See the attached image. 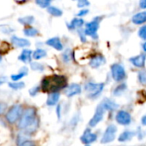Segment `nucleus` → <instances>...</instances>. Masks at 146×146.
<instances>
[{
    "label": "nucleus",
    "mask_w": 146,
    "mask_h": 146,
    "mask_svg": "<svg viewBox=\"0 0 146 146\" xmlns=\"http://www.w3.org/2000/svg\"><path fill=\"white\" fill-rule=\"evenodd\" d=\"M67 80L65 76L53 74L45 77L41 81V90L44 92H58L66 86Z\"/></svg>",
    "instance_id": "nucleus-1"
},
{
    "label": "nucleus",
    "mask_w": 146,
    "mask_h": 146,
    "mask_svg": "<svg viewBox=\"0 0 146 146\" xmlns=\"http://www.w3.org/2000/svg\"><path fill=\"white\" fill-rule=\"evenodd\" d=\"M35 110L34 108H28L22 114V118L18 123V127L25 131V134L28 135L30 133H34L37 127L38 122L35 118Z\"/></svg>",
    "instance_id": "nucleus-2"
},
{
    "label": "nucleus",
    "mask_w": 146,
    "mask_h": 146,
    "mask_svg": "<svg viewBox=\"0 0 146 146\" xmlns=\"http://www.w3.org/2000/svg\"><path fill=\"white\" fill-rule=\"evenodd\" d=\"M100 25V17L95 18L90 22L86 24V27L84 30V33L87 36H90L93 38H97V30L99 29Z\"/></svg>",
    "instance_id": "nucleus-3"
},
{
    "label": "nucleus",
    "mask_w": 146,
    "mask_h": 146,
    "mask_svg": "<svg viewBox=\"0 0 146 146\" xmlns=\"http://www.w3.org/2000/svg\"><path fill=\"white\" fill-rule=\"evenodd\" d=\"M104 88V84L103 83H88L85 85V90L86 92L89 93V97L90 98H96V97H98L102 90Z\"/></svg>",
    "instance_id": "nucleus-4"
},
{
    "label": "nucleus",
    "mask_w": 146,
    "mask_h": 146,
    "mask_svg": "<svg viewBox=\"0 0 146 146\" xmlns=\"http://www.w3.org/2000/svg\"><path fill=\"white\" fill-rule=\"evenodd\" d=\"M111 74L113 79L117 82L123 80L126 77V74L124 67L119 63H114L111 66Z\"/></svg>",
    "instance_id": "nucleus-5"
},
{
    "label": "nucleus",
    "mask_w": 146,
    "mask_h": 146,
    "mask_svg": "<svg viewBox=\"0 0 146 146\" xmlns=\"http://www.w3.org/2000/svg\"><path fill=\"white\" fill-rule=\"evenodd\" d=\"M116 133H117V127L114 125H109L106 128V130L102 135L101 143L102 144H108V143L113 142L115 139Z\"/></svg>",
    "instance_id": "nucleus-6"
},
{
    "label": "nucleus",
    "mask_w": 146,
    "mask_h": 146,
    "mask_svg": "<svg viewBox=\"0 0 146 146\" xmlns=\"http://www.w3.org/2000/svg\"><path fill=\"white\" fill-rule=\"evenodd\" d=\"M22 108L21 105L19 104H16V105H14L12 106L7 112L6 114V120L7 121H9V123H14L15 122L20 115H22Z\"/></svg>",
    "instance_id": "nucleus-7"
},
{
    "label": "nucleus",
    "mask_w": 146,
    "mask_h": 146,
    "mask_svg": "<svg viewBox=\"0 0 146 146\" xmlns=\"http://www.w3.org/2000/svg\"><path fill=\"white\" fill-rule=\"evenodd\" d=\"M104 111H105L104 109L102 107L101 104H99L98 107H97L96 110V112H95L93 117H92V118L90 119V121H89V126L90 127H96L98 123H100V122L102 121L103 116H104V113H105Z\"/></svg>",
    "instance_id": "nucleus-8"
},
{
    "label": "nucleus",
    "mask_w": 146,
    "mask_h": 146,
    "mask_svg": "<svg viewBox=\"0 0 146 146\" xmlns=\"http://www.w3.org/2000/svg\"><path fill=\"white\" fill-rule=\"evenodd\" d=\"M116 121L122 126H128L132 121V116L129 112L126 110H120L115 115Z\"/></svg>",
    "instance_id": "nucleus-9"
},
{
    "label": "nucleus",
    "mask_w": 146,
    "mask_h": 146,
    "mask_svg": "<svg viewBox=\"0 0 146 146\" xmlns=\"http://www.w3.org/2000/svg\"><path fill=\"white\" fill-rule=\"evenodd\" d=\"M97 139V136L96 134L90 132L89 129H86L83 133V134L81 136L80 140L83 144L84 145H89L93 142H95Z\"/></svg>",
    "instance_id": "nucleus-10"
},
{
    "label": "nucleus",
    "mask_w": 146,
    "mask_h": 146,
    "mask_svg": "<svg viewBox=\"0 0 146 146\" xmlns=\"http://www.w3.org/2000/svg\"><path fill=\"white\" fill-rule=\"evenodd\" d=\"M146 61V55L145 54H139L138 56H133L130 58V62L134 67L142 68L145 67Z\"/></svg>",
    "instance_id": "nucleus-11"
},
{
    "label": "nucleus",
    "mask_w": 146,
    "mask_h": 146,
    "mask_svg": "<svg viewBox=\"0 0 146 146\" xmlns=\"http://www.w3.org/2000/svg\"><path fill=\"white\" fill-rule=\"evenodd\" d=\"M81 92H82V88H81L80 85H78V84H71L65 90V94H66L67 97L71 98V97L76 96L77 94H80Z\"/></svg>",
    "instance_id": "nucleus-12"
},
{
    "label": "nucleus",
    "mask_w": 146,
    "mask_h": 146,
    "mask_svg": "<svg viewBox=\"0 0 146 146\" xmlns=\"http://www.w3.org/2000/svg\"><path fill=\"white\" fill-rule=\"evenodd\" d=\"M46 44L52 48H54L55 50H63V44L59 39V38L58 37H54V38H49L46 40Z\"/></svg>",
    "instance_id": "nucleus-13"
},
{
    "label": "nucleus",
    "mask_w": 146,
    "mask_h": 146,
    "mask_svg": "<svg viewBox=\"0 0 146 146\" xmlns=\"http://www.w3.org/2000/svg\"><path fill=\"white\" fill-rule=\"evenodd\" d=\"M103 63H105V58L102 55H97L92 57L89 62V65L93 68H97L100 66H102Z\"/></svg>",
    "instance_id": "nucleus-14"
},
{
    "label": "nucleus",
    "mask_w": 146,
    "mask_h": 146,
    "mask_svg": "<svg viewBox=\"0 0 146 146\" xmlns=\"http://www.w3.org/2000/svg\"><path fill=\"white\" fill-rule=\"evenodd\" d=\"M132 21L136 25H141L146 22V11L139 12L132 18Z\"/></svg>",
    "instance_id": "nucleus-15"
},
{
    "label": "nucleus",
    "mask_w": 146,
    "mask_h": 146,
    "mask_svg": "<svg viewBox=\"0 0 146 146\" xmlns=\"http://www.w3.org/2000/svg\"><path fill=\"white\" fill-rule=\"evenodd\" d=\"M11 42L13 43L14 45L17 47H26L30 45V42L25 38H18L17 36H12L11 37Z\"/></svg>",
    "instance_id": "nucleus-16"
},
{
    "label": "nucleus",
    "mask_w": 146,
    "mask_h": 146,
    "mask_svg": "<svg viewBox=\"0 0 146 146\" xmlns=\"http://www.w3.org/2000/svg\"><path fill=\"white\" fill-rule=\"evenodd\" d=\"M101 105L104 109V110H115L119 107V105L116 103H114V101L108 99V98L103 100L102 103L101 104Z\"/></svg>",
    "instance_id": "nucleus-17"
},
{
    "label": "nucleus",
    "mask_w": 146,
    "mask_h": 146,
    "mask_svg": "<svg viewBox=\"0 0 146 146\" xmlns=\"http://www.w3.org/2000/svg\"><path fill=\"white\" fill-rule=\"evenodd\" d=\"M59 98H60V94L59 92H52V93H51L48 96L47 99H46V104L48 106H53V105H55L59 102Z\"/></svg>",
    "instance_id": "nucleus-18"
},
{
    "label": "nucleus",
    "mask_w": 146,
    "mask_h": 146,
    "mask_svg": "<svg viewBox=\"0 0 146 146\" xmlns=\"http://www.w3.org/2000/svg\"><path fill=\"white\" fill-rule=\"evenodd\" d=\"M135 135L134 132L132 131H125L123 132L118 138V141L119 142H126L128 140H131L133 136Z\"/></svg>",
    "instance_id": "nucleus-19"
},
{
    "label": "nucleus",
    "mask_w": 146,
    "mask_h": 146,
    "mask_svg": "<svg viewBox=\"0 0 146 146\" xmlns=\"http://www.w3.org/2000/svg\"><path fill=\"white\" fill-rule=\"evenodd\" d=\"M31 56H32V51L30 50H23L20 56H18V59L23 62H28L31 60Z\"/></svg>",
    "instance_id": "nucleus-20"
},
{
    "label": "nucleus",
    "mask_w": 146,
    "mask_h": 146,
    "mask_svg": "<svg viewBox=\"0 0 146 146\" xmlns=\"http://www.w3.org/2000/svg\"><path fill=\"white\" fill-rule=\"evenodd\" d=\"M84 24V21L81 18H74L70 24V28L71 29H75V28H78L81 27Z\"/></svg>",
    "instance_id": "nucleus-21"
},
{
    "label": "nucleus",
    "mask_w": 146,
    "mask_h": 146,
    "mask_svg": "<svg viewBox=\"0 0 146 146\" xmlns=\"http://www.w3.org/2000/svg\"><path fill=\"white\" fill-rule=\"evenodd\" d=\"M46 9H47V12L50 15H52L53 16H56V17L61 16L62 14H63V12L59 9H58V8H56L54 6H49L48 8H46Z\"/></svg>",
    "instance_id": "nucleus-22"
},
{
    "label": "nucleus",
    "mask_w": 146,
    "mask_h": 146,
    "mask_svg": "<svg viewBox=\"0 0 146 146\" xmlns=\"http://www.w3.org/2000/svg\"><path fill=\"white\" fill-rule=\"evenodd\" d=\"M18 21L21 24L24 25V26H28V25H31L34 21V18L33 16H31V15L25 16V17H22V18H19Z\"/></svg>",
    "instance_id": "nucleus-23"
},
{
    "label": "nucleus",
    "mask_w": 146,
    "mask_h": 146,
    "mask_svg": "<svg viewBox=\"0 0 146 146\" xmlns=\"http://www.w3.org/2000/svg\"><path fill=\"white\" fill-rule=\"evenodd\" d=\"M46 56V51L42 49H38L33 53V58L35 60H40Z\"/></svg>",
    "instance_id": "nucleus-24"
},
{
    "label": "nucleus",
    "mask_w": 146,
    "mask_h": 146,
    "mask_svg": "<svg viewBox=\"0 0 146 146\" xmlns=\"http://www.w3.org/2000/svg\"><path fill=\"white\" fill-rule=\"evenodd\" d=\"M23 33L26 36L28 37H34L38 34V30L34 28V27H26L24 28L23 30Z\"/></svg>",
    "instance_id": "nucleus-25"
},
{
    "label": "nucleus",
    "mask_w": 146,
    "mask_h": 146,
    "mask_svg": "<svg viewBox=\"0 0 146 146\" xmlns=\"http://www.w3.org/2000/svg\"><path fill=\"white\" fill-rule=\"evenodd\" d=\"M126 88H127V86H126V84H121V85L118 86L114 89V96H120V95H121L122 93H124L126 92Z\"/></svg>",
    "instance_id": "nucleus-26"
},
{
    "label": "nucleus",
    "mask_w": 146,
    "mask_h": 146,
    "mask_svg": "<svg viewBox=\"0 0 146 146\" xmlns=\"http://www.w3.org/2000/svg\"><path fill=\"white\" fill-rule=\"evenodd\" d=\"M26 74H27V69L26 68H23V70L21 71L19 74H12L10 76V78H11V80L13 81H18L19 80H21L22 78H23Z\"/></svg>",
    "instance_id": "nucleus-27"
},
{
    "label": "nucleus",
    "mask_w": 146,
    "mask_h": 146,
    "mask_svg": "<svg viewBox=\"0 0 146 146\" xmlns=\"http://www.w3.org/2000/svg\"><path fill=\"white\" fill-rule=\"evenodd\" d=\"M8 85L10 88H12L14 90H19L25 86V84L23 82H18V81H14V82L9 83Z\"/></svg>",
    "instance_id": "nucleus-28"
},
{
    "label": "nucleus",
    "mask_w": 146,
    "mask_h": 146,
    "mask_svg": "<svg viewBox=\"0 0 146 146\" xmlns=\"http://www.w3.org/2000/svg\"><path fill=\"white\" fill-rule=\"evenodd\" d=\"M138 78H139V81L142 85L146 86V70H141L140 72H139Z\"/></svg>",
    "instance_id": "nucleus-29"
},
{
    "label": "nucleus",
    "mask_w": 146,
    "mask_h": 146,
    "mask_svg": "<svg viewBox=\"0 0 146 146\" xmlns=\"http://www.w3.org/2000/svg\"><path fill=\"white\" fill-rule=\"evenodd\" d=\"M30 67L34 71H43L44 70V67L42 64L39 63V62H31L30 64Z\"/></svg>",
    "instance_id": "nucleus-30"
},
{
    "label": "nucleus",
    "mask_w": 146,
    "mask_h": 146,
    "mask_svg": "<svg viewBox=\"0 0 146 146\" xmlns=\"http://www.w3.org/2000/svg\"><path fill=\"white\" fill-rule=\"evenodd\" d=\"M35 3L41 8H48L51 3V0H35Z\"/></svg>",
    "instance_id": "nucleus-31"
},
{
    "label": "nucleus",
    "mask_w": 146,
    "mask_h": 146,
    "mask_svg": "<svg viewBox=\"0 0 146 146\" xmlns=\"http://www.w3.org/2000/svg\"><path fill=\"white\" fill-rule=\"evenodd\" d=\"M139 36L144 39V40H146V25L145 26H142L139 30Z\"/></svg>",
    "instance_id": "nucleus-32"
},
{
    "label": "nucleus",
    "mask_w": 146,
    "mask_h": 146,
    "mask_svg": "<svg viewBox=\"0 0 146 146\" xmlns=\"http://www.w3.org/2000/svg\"><path fill=\"white\" fill-rule=\"evenodd\" d=\"M62 57H63V60H64L65 62H70V60H71V50H69V49L66 50L63 53Z\"/></svg>",
    "instance_id": "nucleus-33"
},
{
    "label": "nucleus",
    "mask_w": 146,
    "mask_h": 146,
    "mask_svg": "<svg viewBox=\"0 0 146 146\" xmlns=\"http://www.w3.org/2000/svg\"><path fill=\"white\" fill-rule=\"evenodd\" d=\"M89 5V0H78V2H77V7H79V8H83V7H86Z\"/></svg>",
    "instance_id": "nucleus-34"
},
{
    "label": "nucleus",
    "mask_w": 146,
    "mask_h": 146,
    "mask_svg": "<svg viewBox=\"0 0 146 146\" xmlns=\"http://www.w3.org/2000/svg\"><path fill=\"white\" fill-rule=\"evenodd\" d=\"M19 146H35L34 142L31 141V140H26L24 142H22Z\"/></svg>",
    "instance_id": "nucleus-35"
},
{
    "label": "nucleus",
    "mask_w": 146,
    "mask_h": 146,
    "mask_svg": "<svg viewBox=\"0 0 146 146\" xmlns=\"http://www.w3.org/2000/svg\"><path fill=\"white\" fill-rule=\"evenodd\" d=\"M39 91H40V87H39V86H36V87L32 88V89L29 91V93H30L31 96H35V95L38 93Z\"/></svg>",
    "instance_id": "nucleus-36"
},
{
    "label": "nucleus",
    "mask_w": 146,
    "mask_h": 146,
    "mask_svg": "<svg viewBox=\"0 0 146 146\" xmlns=\"http://www.w3.org/2000/svg\"><path fill=\"white\" fill-rule=\"evenodd\" d=\"M88 13H89V10H88V9H83V10H81V11L77 14V16H84V15H86Z\"/></svg>",
    "instance_id": "nucleus-37"
},
{
    "label": "nucleus",
    "mask_w": 146,
    "mask_h": 146,
    "mask_svg": "<svg viewBox=\"0 0 146 146\" xmlns=\"http://www.w3.org/2000/svg\"><path fill=\"white\" fill-rule=\"evenodd\" d=\"M6 110V105L4 104H2L0 103V115H2Z\"/></svg>",
    "instance_id": "nucleus-38"
},
{
    "label": "nucleus",
    "mask_w": 146,
    "mask_h": 146,
    "mask_svg": "<svg viewBox=\"0 0 146 146\" xmlns=\"http://www.w3.org/2000/svg\"><path fill=\"white\" fill-rule=\"evenodd\" d=\"M139 7L141 9H146V0H140L139 1Z\"/></svg>",
    "instance_id": "nucleus-39"
},
{
    "label": "nucleus",
    "mask_w": 146,
    "mask_h": 146,
    "mask_svg": "<svg viewBox=\"0 0 146 146\" xmlns=\"http://www.w3.org/2000/svg\"><path fill=\"white\" fill-rule=\"evenodd\" d=\"M61 106L59 104L58 106H57V109H56V113H57V115H58V118L59 119L60 118V114H61Z\"/></svg>",
    "instance_id": "nucleus-40"
},
{
    "label": "nucleus",
    "mask_w": 146,
    "mask_h": 146,
    "mask_svg": "<svg viewBox=\"0 0 146 146\" xmlns=\"http://www.w3.org/2000/svg\"><path fill=\"white\" fill-rule=\"evenodd\" d=\"M141 123H142V125L146 126V115L142 117V119H141Z\"/></svg>",
    "instance_id": "nucleus-41"
},
{
    "label": "nucleus",
    "mask_w": 146,
    "mask_h": 146,
    "mask_svg": "<svg viewBox=\"0 0 146 146\" xmlns=\"http://www.w3.org/2000/svg\"><path fill=\"white\" fill-rule=\"evenodd\" d=\"M5 82H6V79H5L4 77L0 78V85H3V84L5 83Z\"/></svg>",
    "instance_id": "nucleus-42"
},
{
    "label": "nucleus",
    "mask_w": 146,
    "mask_h": 146,
    "mask_svg": "<svg viewBox=\"0 0 146 146\" xmlns=\"http://www.w3.org/2000/svg\"><path fill=\"white\" fill-rule=\"evenodd\" d=\"M143 50H144V51L146 52V42L144 43V44H143Z\"/></svg>",
    "instance_id": "nucleus-43"
},
{
    "label": "nucleus",
    "mask_w": 146,
    "mask_h": 146,
    "mask_svg": "<svg viewBox=\"0 0 146 146\" xmlns=\"http://www.w3.org/2000/svg\"><path fill=\"white\" fill-rule=\"evenodd\" d=\"M2 61V57H1V56H0V62Z\"/></svg>",
    "instance_id": "nucleus-44"
},
{
    "label": "nucleus",
    "mask_w": 146,
    "mask_h": 146,
    "mask_svg": "<svg viewBox=\"0 0 146 146\" xmlns=\"http://www.w3.org/2000/svg\"><path fill=\"white\" fill-rule=\"evenodd\" d=\"M85 146H90V145H86Z\"/></svg>",
    "instance_id": "nucleus-45"
}]
</instances>
